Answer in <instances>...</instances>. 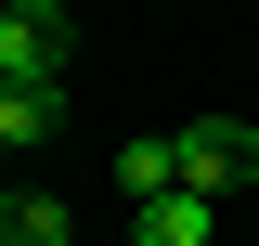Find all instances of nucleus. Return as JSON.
<instances>
[{
  "instance_id": "nucleus-4",
  "label": "nucleus",
  "mask_w": 259,
  "mask_h": 246,
  "mask_svg": "<svg viewBox=\"0 0 259 246\" xmlns=\"http://www.w3.org/2000/svg\"><path fill=\"white\" fill-rule=\"evenodd\" d=\"M207 233H221V194H156V208H130V246H207Z\"/></svg>"
},
{
  "instance_id": "nucleus-5",
  "label": "nucleus",
  "mask_w": 259,
  "mask_h": 246,
  "mask_svg": "<svg viewBox=\"0 0 259 246\" xmlns=\"http://www.w3.org/2000/svg\"><path fill=\"white\" fill-rule=\"evenodd\" d=\"M117 194H130V208L182 194V143H168V130H130V143H117Z\"/></svg>"
},
{
  "instance_id": "nucleus-2",
  "label": "nucleus",
  "mask_w": 259,
  "mask_h": 246,
  "mask_svg": "<svg viewBox=\"0 0 259 246\" xmlns=\"http://www.w3.org/2000/svg\"><path fill=\"white\" fill-rule=\"evenodd\" d=\"M0 78H65V0H0Z\"/></svg>"
},
{
  "instance_id": "nucleus-1",
  "label": "nucleus",
  "mask_w": 259,
  "mask_h": 246,
  "mask_svg": "<svg viewBox=\"0 0 259 246\" xmlns=\"http://www.w3.org/2000/svg\"><path fill=\"white\" fill-rule=\"evenodd\" d=\"M168 143H182V182H194V194H221V208L259 182V130H246V117H182Z\"/></svg>"
},
{
  "instance_id": "nucleus-6",
  "label": "nucleus",
  "mask_w": 259,
  "mask_h": 246,
  "mask_svg": "<svg viewBox=\"0 0 259 246\" xmlns=\"http://www.w3.org/2000/svg\"><path fill=\"white\" fill-rule=\"evenodd\" d=\"M0 246H78V233H65V208L39 182H13V194H0Z\"/></svg>"
},
{
  "instance_id": "nucleus-3",
  "label": "nucleus",
  "mask_w": 259,
  "mask_h": 246,
  "mask_svg": "<svg viewBox=\"0 0 259 246\" xmlns=\"http://www.w3.org/2000/svg\"><path fill=\"white\" fill-rule=\"evenodd\" d=\"M52 130H65V78H0V143L39 155Z\"/></svg>"
}]
</instances>
